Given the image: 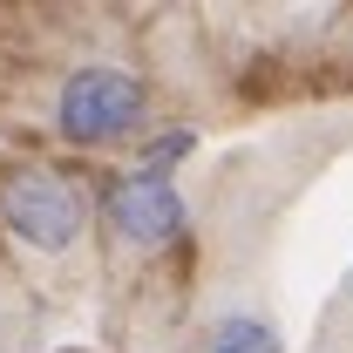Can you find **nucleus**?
I'll return each mask as SVG.
<instances>
[{"instance_id":"nucleus-1","label":"nucleus","mask_w":353,"mask_h":353,"mask_svg":"<svg viewBox=\"0 0 353 353\" xmlns=\"http://www.w3.org/2000/svg\"><path fill=\"white\" fill-rule=\"evenodd\" d=\"M150 130V82L123 61H82L54 88V136L75 150H116Z\"/></svg>"},{"instance_id":"nucleus-2","label":"nucleus","mask_w":353,"mask_h":353,"mask_svg":"<svg viewBox=\"0 0 353 353\" xmlns=\"http://www.w3.org/2000/svg\"><path fill=\"white\" fill-rule=\"evenodd\" d=\"M0 231H7L21 252H41V259L75 252V238L88 231L82 183L61 176V170H48V163H14V170H0Z\"/></svg>"},{"instance_id":"nucleus-3","label":"nucleus","mask_w":353,"mask_h":353,"mask_svg":"<svg viewBox=\"0 0 353 353\" xmlns=\"http://www.w3.org/2000/svg\"><path fill=\"white\" fill-rule=\"evenodd\" d=\"M102 211H109V231H116L123 245H136V252H157V245H170L176 231H183V197H176L170 176L123 170L109 183Z\"/></svg>"},{"instance_id":"nucleus-4","label":"nucleus","mask_w":353,"mask_h":353,"mask_svg":"<svg viewBox=\"0 0 353 353\" xmlns=\"http://www.w3.org/2000/svg\"><path fill=\"white\" fill-rule=\"evenodd\" d=\"M204 353H285V340H279V326L259 319V312H218Z\"/></svg>"},{"instance_id":"nucleus-5","label":"nucleus","mask_w":353,"mask_h":353,"mask_svg":"<svg viewBox=\"0 0 353 353\" xmlns=\"http://www.w3.org/2000/svg\"><path fill=\"white\" fill-rule=\"evenodd\" d=\"M197 150V130H163V136H150L143 143V176H163L170 163H183Z\"/></svg>"},{"instance_id":"nucleus-6","label":"nucleus","mask_w":353,"mask_h":353,"mask_svg":"<svg viewBox=\"0 0 353 353\" xmlns=\"http://www.w3.org/2000/svg\"><path fill=\"white\" fill-rule=\"evenodd\" d=\"M347 299H353V272H347Z\"/></svg>"}]
</instances>
